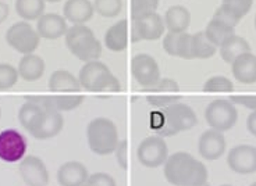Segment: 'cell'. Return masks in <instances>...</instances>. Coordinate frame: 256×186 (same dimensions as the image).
I'll use <instances>...</instances> for the list:
<instances>
[{
  "mask_svg": "<svg viewBox=\"0 0 256 186\" xmlns=\"http://www.w3.org/2000/svg\"><path fill=\"white\" fill-rule=\"evenodd\" d=\"M0 116H2V110H0Z\"/></svg>",
  "mask_w": 256,
  "mask_h": 186,
  "instance_id": "cell-49",
  "label": "cell"
},
{
  "mask_svg": "<svg viewBox=\"0 0 256 186\" xmlns=\"http://www.w3.org/2000/svg\"><path fill=\"white\" fill-rule=\"evenodd\" d=\"M230 100L234 104H240L245 109L256 110V95H232Z\"/></svg>",
  "mask_w": 256,
  "mask_h": 186,
  "instance_id": "cell-40",
  "label": "cell"
},
{
  "mask_svg": "<svg viewBox=\"0 0 256 186\" xmlns=\"http://www.w3.org/2000/svg\"><path fill=\"white\" fill-rule=\"evenodd\" d=\"M127 148L128 143L126 139L118 142L117 148L114 150V156H116V161L117 164L122 168V170H127L128 167V160H127Z\"/></svg>",
  "mask_w": 256,
  "mask_h": 186,
  "instance_id": "cell-39",
  "label": "cell"
},
{
  "mask_svg": "<svg viewBox=\"0 0 256 186\" xmlns=\"http://www.w3.org/2000/svg\"><path fill=\"white\" fill-rule=\"evenodd\" d=\"M232 75L240 84L252 85L256 82V56L254 53H244L231 63Z\"/></svg>",
  "mask_w": 256,
  "mask_h": 186,
  "instance_id": "cell-19",
  "label": "cell"
},
{
  "mask_svg": "<svg viewBox=\"0 0 256 186\" xmlns=\"http://www.w3.org/2000/svg\"><path fill=\"white\" fill-rule=\"evenodd\" d=\"M213 18L220 19V21H223V22H226V24H228V25L231 26H234V28H236V26L238 25V22L241 21L237 15H234V14L231 13V11H228L227 8H224L223 6H220L218 10L214 11Z\"/></svg>",
  "mask_w": 256,
  "mask_h": 186,
  "instance_id": "cell-38",
  "label": "cell"
},
{
  "mask_svg": "<svg viewBox=\"0 0 256 186\" xmlns=\"http://www.w3.org/2000/svg\"><path fill=\"white\" fill-rule=\"evenodd\" d=\"M64 127V118L60 111L56 110L46 109L45 107V117L44 121L39 125L38 128L32 132L31 135L38 139V141H48L54 136H58Z\"/></svg>",
  "mask_w": 256,
  "mask_h": 186,
  "instance_id": "cell-20",
  "label": "cell"
},
{
  "mask_svg": "<svg viewBox=\"0 0 256 186\" xmlns=\"http://www.w3.org/2000/svg\"><path fill=\"white\" fill-rule=\"evenodd\" d=\"M191 36L188 32L180 33L177 40V57L191 60Z\"/></svg>",
  "mask_w": 256,
  "mask_h": 186,
  "instance_id": "cell-36",
  "label": "cell"
},
{
  "mask_svg": "<svg viewBox=\"0 0 256 186\" xmlns=\"http://www.w3.org/2000/svg\"><path fill=\"white\" fill-rule=\"evenodd\" d=\"M7 15H8V6H7L6 3L0 1V24L3 21H6Z\"/></svg>",
  "mask_w": 256,
  "mask_h": 186,
  "instance_id": "cell-43",
  "label": "cell"
},
{
  "mask_svg": "<svg viewBox=\"0 0 256 186\" xmlns=\"http://www.w3.org/2000/svg\"><path fill=\"white\" fill-rule=\"evenodd\" d=\"M104 45L110 51L126 50L128 45V22L127 19H120L110 26L104 33Z\"/></svg>",
  "mask_w": 256,
  "mask_h": 186,
  "instance_id": "cell-24",
  "label": "cell"
},
{
  "mask_svg": "<svg viewBox=\"0 0 256 186\" xmlns=\"http://www.w3.org/2000/svg\"><path fill=\"white\" fill-rule=\"evenodd\" d=\"M28 100L39 103L46 109L56 110V111L63 113V111H71V110L77 109L84 102V96L78 95V93H54L50 96L30 97Z\"/></svg>",
  "mask_w": 256,
  "mask_h": 186,
  "instance_id": "cell-16",
  "label": "cell"
},
{
  "mask_svg": "<svg viewBox=\"0 0 256 186\" xmlns=\"http://www.w3.org/2000/svg\"><path fill=\"white\" fill-rule=\"evenodd\" d=\"M191 24V13L184 6H172L164 14V25L168 32L182 33L186 32Z\"/></svg>",
  "mask_w": 256,
  "mask_h": 186,
  "instance_id": "cell-25",
  "label": "cell"
},
{
  "mask_svg": "<svg viewBox=\"0 0 256 186\" xmlns=\"http://www.w3.org/2000/svg\"><path fill=\"white\" fill-rule=\"evenodd\" d=\"M88 145L92 153L98 156H108L114 153L118 145V129L116 124L106 117L94 118L86 128Z\"/></svg>",
  "mask_w": 256,
  "mask_h": 186,
  "instance_id": "cell-5",
  "label": "cell"
},
{
  "mask_svg": "<svg viewBox=\"0 0 256 186\" xmlns=\"http://www.w3.org/2000/svg\"><path fill=\"white\" fill-rule=\"evenodd\" d=\"M226 138L223 132H218L216 129L205 131L198 142L199 154L206 161H213L220 159L226 152Z\"/></svg>",
  "mask_w": 256,
  "mask_h": 186,
  "instance_id": "cell-15",
  "label": "cell"
},
{
  "mask_svg": "<svg viewBox=\"0 0 256 186\" xmlns=\"http://www.w3.org/2000/svg\"><path fill=\"white\" fill-rule=\"evenodd\" d=\"M227 164L231 171L250 175L256 173V148L250 145H238L228 152Z\"/></svg>",
  "mask_w": 256,
  "mask_h": 186,
  "instance_id": "cell-13",
  "label": "cell"
},
{
  "mask_svg": "<svg viewBox=\"0 0 256 186\" xmlns=\"http://www.w3.org/2000/svg\"><path fill=\"white\" fill-rule=\"evenodd\" d=\"M202 186H210L209 184H205V185H202Z\"/></svg>",
  "mask_w": 256,
  "mask_h": 186,
  "instance_id": "cell-46",
  "label": "cell"
},
{
  "mask_svg": "<svg viewBox=\"0 0 256 186\" xmlns=\"http://www.w3.org/2000/svg\"><path fill=\"white\" fill-rule=\"evenodd\" d=\"M94 8L102 17L113 18L122 13V0H95Z\"/></svg>",
  "mask_w": 256,
  "mask_h": 186,
  "instance_id": "cell-31",
  "label": "cell"
},
{
  "mask_svg": "<svg viewBox=\"0 0 256 186\" xmlns=\"http://www.w3.org/2000/svg\"><path fill=\"white\" fill-rule=\"evenodd\" d=\"M252 4H254V0H223L222 3L224 8H227L234 15H237L240 19H242L250 13Z\"/></svg>",
  "mask_w": 256,
  "mask_h": 186,
  "instance_id": "cell-35",
  "label": "cell"
},
{
  "mask_svg": "<svg viewBox=\"0 0 256 186\" xmlns=\"http://www.w3.org/2000/svg\"><path fill=\"white\" fill-rule=\"evenodd\" d=\"M202 89L204 92H231L234 89V85L224 75H214L206 81Z\"/></svg>",
  "mask_w": 256,
  "mask_h": 186,
  "instance_id": "cell-34",
  "label": "cell"
},
{
  "mask_svg": "<svg viewBox=\"0 0 256 186\" xmlns=\"http://www.w3.org/2000/svg\"><path fill=\"white\" fill-rule=\"evenodd\" d=\"M220 186H231V185H220Z\"/></svg>",
  "mask_w": 256,
  "mask_h": 186,
  "instance_id": "cell-47",
  "label": "cell"
},
{
  "mask_svg": "<svg viewBox=\"0 0 256 186\" xmlns=\"http://www.w3.org/2000/svg\"><path fill=\"white\" fill-rule=\"evenodd\" d=\"M45 10V0H16V11L26 21L39 19Z\"/></svg>",
  "mask_w": 256,
  "mask_h": 186,
  "instance_id": "cell-30",
  "label": "cell"
},
{
  "mask_svg": "<svg viewBox=\"0 0 256 186\" xmlns=\"http://www.w3.org/2000/svg\"><path fill=\"white\" fill-rule=\"evenodd\" d=\"M18 70L12 64H0V90H8L18 81Z\"/></svg>",
  "mask_w": 256,
  "mask_h": 186,
  "instance_id": "cell-33",
  "label": "cell"
},
{
  "mask_svg": "<svg viewBox=\"0 0 256 186\" xmlns=\"http://www.w3.org/2000/svg\"><path fill=\"white\" fill-rule=\"evenodd\" d=\"M88 186H117L114 178L106 173H95L88 177Z\"/></svg>",
  "mask_w": 256,
  "mask_h": 186,
  "instance_id": "cell-37",
  "label": "cell"
},
{
  "mask_svg": "<svg viewBox=\"0 0 256 186\" xmlns=\"http://www.w3.org/2000/svg\"><path fill=\"white\" fill-rule=\"evenodd\" d=\"M45 1H50V3H56V1H60V0H45Z\"/></svg>",
  "mask_w": 256,
  "mask_h": 186,
  "instance_id": "cell-44",
  "label": "cell"
},
{
  "mask_svg": "<svg viewBox=\"0 0 256 186\" xmlns=\"http://www.w3.org/2000/svg\"><path fill=\"white\" fill-rule=\"evenodd\" d=\"M63 13L66 19L70 21L72 25H81L92 18L95 8L90 0H67Z\"/></svg>",
  "mask_w": 256,
  "mask_h": 186,
  "instance_id": "cell-21",
  "label": "cell"
},
{
  "mask_svg": "<svg viewBox=\"0 0 256 186\" xmlns=\"http://www.w3.org/2000/svg\"><path fill=\"white\" fill-rule=\"evenodd\" d=\"M180 33L168 32L163 38V47L166 50L167 54L170 56H177V40H178Z\"/></svg>",
  "mask_w": 256,
  "mask_h": 186,
  "instance_id": "cell-41",
  "label": "cell"
},
{
  "mask_svg": "<svg viewBox=\"0 0 256 186\" xmlns=\"http://www.w3.org/2000/svg\"><path fill=\"white\" fill-rule=\"evenodd\" d=\"M205 118L212 129H216L218 132L230 131L238 120L237 107L231 100L216 99L208 104Z\"/></svg>",
  "mask_w": 256,
  "mask_h": 186,
  "instance_id": "cell-6",
  "label": "cell"
},
{
  "mask_svg": "<svg viewBox=\"0 0 256 186\" xmlns=\"http://www.w3.org/2000/svg\"><path fill=\"white\" fill-rule=\"evenodd\" d=\"M246 129L250 135L256 136V110H254L246 118Z\"/></svg>",
  "mask_w": 256,
  "mask_h": 186,
  "instance_id": "cell-42",
  "label": "cell"
},
{
  "mask_svg": "<svg viewBox=\"0 0 256 186\" xmlns=\"http://www.w3.org/2000/svg\"><path fill=\"white\" fill-rule=\"evenodd\" d=\"M250 186H256V182H254V184H252V185H250Z\"/></svg>",
  "mask_w": 256,
  "mask_h": 186,
  "instance_id": "cell-45",
  "label": "cell"
},
{
  "mask_svg": "<svg viewBox=\"0 0 256 186\" xmlns=\"http://www.w3.org/2000/svg\"><path fill=\"white\" fill-rule=\"evenodd\" d=\"M198 122L195 110L186 103L176 102L150 113L149 127L162 138L174 136L192 129Z\"/></svg>",
  "mask_w": 256,
  "mask_h": 186,
  "instance_id": "cell-1",
  "label": "cell"
},
{
  "mask_svg": "<svg viewBox=\"0 0 256 186\" xmlns=\"http://www.w3.org/2000/svg\"><path fill=\"white\" fill-rule=\"evenodd\" d=\"M67 22L66 18L56 13H46L42 14L38 19L36 24V31H38L40 38L54 40L63 36L67 32Z\"/></svg>",
  "mask_w": 256,
  "mask_h": 186,
  "instance_id": "cell-18",
  "label": "cell"
},
{
  "mask_svg": "<svg viewBox=\"0 0 256 186\" xmlns=\"http://www.w3.org/2000/svg\"><path fill=\"white\" fill-rule=\"evenodd\" d=\"M20 175L26 186H46L49 173L45 163L36 156H28L20 161Z\"/></svg>",
  "mask_w": 256,
  "mask_h": 186,
  "instance_id": "cell-14",
  "label": "cell"
},
{
  "mask_svg": "<svg viewBox=\"0 0 256 186\" xmlns=\"http://www.w3.org/2000/svg\"><path fill=\"white\" fill-rule=\"evenodd\" d=\"M28 143L26 136L16 129H4L0 132V160L14 164L26 157Z\"/></svg>",
  "mask_w": 256,
  "mask_h": 186,
  "instance_id": "cell-10",
  "label": "cell"
},
{
  "mask_svg": "<svg viewBox=\"0 0 256 186\" xmlns=\"http://www.w3.org/2000/svg\"><path fill=\"white\" fill-rule=\"evenodd\" d=\"M204 32L212 43L218 47L226 39H228L236 33V28L220 21V19L212 18L209 24L206 25V29Z\"/></svg>",
  "mask_w": 256,
  "mask_h": 186,
  "instance_id": "cell-28",
  "label": "cell"
},
{
  "mask_svg": "<svg viewBox=\"0 0 256 186\" xmlns=\"http://www.w3.org/2000/svg\"><path fill=\"white\" fill-rule=\"evenodd\" d=\"M146 95V102L154 109H163L180 100V85L172 78H160L158 84L152 86Z\"/></svg>",
  "mask_w": 256,
  "mask_h": 186,
  "instance_id": "cell-12",
  "label": "cell"
},
{
  "mask_svg": "<svg viewBox=\"0 0 256 186\" xmlns=\"http://www.w3.org/2000/svg\"><path fill=\"white\" fill-rule=\"evenodd\" d=\"M78 81L81 88L95 93H116L122 89L120 81L112 74L109 67L99 60L85 63L80 70Z\"/></svg>",
  "mask_w": 256,
  "mask_h": 186,
  "instance_id": "cell-3",
  "label": "cell"
},
{
  "mask_svg": "<svg viewBox=\"0 0 256 186\" xmlns=\"http://www.w3.org/2000/svg\"><path fill=\"white\" fill-rule=\"evenodd\" d=\"M44 117H45V107L34 100L24 103L18 111L20 124L30 134H32L42 124Z\"/></svg>",
  "mask_w": 256,
  "mask_h": 186,
  "instance_id": "cell-22",
  "label": "cell"
},
{
  "mask_svg": "<svg viewBox=\"0 0 256 186\" xmlns=\"http://www.w3.org/2000/svg\"><path fill=\"white\" fill-rule=\"evenodd\" d=\"M255 26H256V17H255Z\"/></svg>",
  "mask_w": 256,
  "mask_h": 186,
  "instance_id": "cell-48",
  "label": "cell"
},
{
  "mask_svg": "<svg viewBox=\"0 0 256 186\" xmlns=\"http://www.w3.org/2000/svg\"><path fill=\"white\" fill-rule=\"evenodd\" d=\"M88 170L80 161H67L58 170V182L60 186H82L88 181Z\"/></svg>",
  "mask_w": 256,
  "mask_h": 186,
  "instance_id": "cell-17",
  "label": "cell"
},
{
  "mask_svg": "<svg viewBox=\"0 0 256 186\" xmlns=\"http://www.w3.org/2000/svg\"><path fill=\"white\" fill-rule=\"evenodd\" d=\"M66 45L72 56L84 63L98 60L102 54V45L94 31L85 24L72 25L66 32Z\"/></svg>",
  "mask_w": 256,
  "mask_h": 186,
  "instance_id": "cell-4",
  "label": "cell"
},
{
  "mask_svg": "<svg viewBox=\"0 0 256 186\" xmlns=\"http://www.w3.org/2000/svg\"><path fill=\"white\" fill-rule=\"evenodd\" d=\"M18 75L24 81L34 82L38 81L39 78L44 75L45 72V61L40 56L36 54H24V57L20 60L18 63Z\"/></svg>",
  "mask_w": 256,
  "mask_h": 186,
  "instance_id": "cell-26",
  "label": "cell"
},
{
  "mask_svg": "<svg viewBox=\"0 0 256 186\" xmlns=\"http://www.w3.org/2000/svg\"><path fill=\"white\" fill-rule=\"evenodd\" d=\"M82 186H88V185H86V184H85V185H82Z\"/></svg>",
  "mask_w": 256,
  "mask_h": 186,
  "instance_id": "cell-50",
  "label": "cell"
},
{
  "mask_svg": "<svg viewBox=\"0 0 256 186\" xmlns=\"http://www.w3.org/2000/svg\"><path fill=\"white\" fill-rule=\"evenodd\" d=\"M48 88L53 93H78L81 90V85L78 78H76L70 71H54L49 78Z\"/></svg>",
  "mask_w": 256,
  "mask_h": 186,
  "instance_id": "cell-23",
  "label": "cell"
},
{
  "mask_svg": "<svg viewBox=\"0 0 256 186\" xmlns=\"http://www.w3.org/2000/svg\"><path fill=\"white\" fill-rule=\"evenodd\" d=\"M159 0H131V18H140L148 14L156 13Z\"/></svg>",
  "mask_w": 256,
  "mask_h": 186,
  "instance_id": "cell-32",
  "label": "cell"
},
{
  "mask_svg": "<svg viewBox=\"0 0 256 186\" xmlns=\"http://www.w3.org/2000/svg\"><path fill=\"white\" fill-rule=\"evenodd\" d=\"M6 42L14 50L22 54H31L38 49L40 36L38 31L26 21H20L7 29Z\"/></svg>",
  "mask_w": 256,
  "mask_h": 186,
  "instance_id": "cell-7",
  "label": "cell"
},
{
  "mask_svg": "<svg viewBox=\"0 0 256 186\" xmlns=\"http://www.w3.org/2000/svg\"><path fill=\"white\" fill-rule=\"evenodd\" d=\"M136 157L144 167L158 168L163 166L168 157L166 141L159 135L148 136L136 149Z\"/></svg>",
  "mask_w": 256,
  "mask_h": 186,
  "instance_id": "cell-8",
  "label": "cell"
},
{
  "mask_svg": "<svg viewBox=\"0 0 256 186\" xmlns=\"http://www.w3.org/2000/svg\"><path fill=\"white\" fill-rule=\"evenodd\" d=\"M164 19L158 13L148 14L132 19L131 24V40L136 43L141 40H158L164 33Z\"/></svg>",
  "mask_w": 256,
  "mask_h": 186,
  "instance_id": "cell-11",
  "label": "cell"
},
{
  "mask_svg": "<svg viewBox=\"0 0 256 186\" xmlns=\"http://www.w3.org/2000/svg\"><path fill=\"white\" fill-rule=\"evenodd\" d=\"M164 177L174 186H202L208 184L209 173L200 160L186 152H177L163 164Z\"/></svg>",
  "mask_w": 256,
  "mask_h": 186,
  "instance_id": "cell-2",
  "label": "cell"
},
{
  "mask_svg": "<svg viewBox=\"0 0 256 186\" xmlns=\"http://www.w3.org/2000/svg\"><path fill=\"white\" fill-rule=\"evenodd\" d=\"M218 50H220V56L224 60V63L231 64L241 54L250 51V45L246 39L234 33L232 36L226 39L223 43L218 46Z\"/></svg>",
  "mask_w": 256,
  "mask_h": 186,
  "instance_id": "cell-27",
  "label": "cell"
},
{
  "mask_svg": "<svg viewBox=\"0 0 256 186\" xmlns=\"http://www.w3.org/2000/svg\"><path fill=\"white\" fill-rule=\"evenodd\" d=\"M218 46L213 45L204 31L194 33L191 36L192 58H210L216 54Z\"/></svg>",
  "mask_w": 256,
  "mask_h": 186,
  "instance_id": "cell-29",
  "label": "cell"
},
{
  "mask_svg": "<svg viewBox=\"0 0 256 186\" xmlns=\"http://www.w3.org/2000/svg\"><path fill=\"white\" fill-rule=\"evenodd\" d=\"M131 74L135 82L144 89H150L160 81V68L158 61L146 53H140L131 60Z\"/></svg>",
  "mask_w": 256,
  "mask_h": 186,
  "instance_id": "cell-9",
  "label": "cell"
}]
</instances>
